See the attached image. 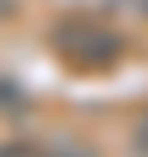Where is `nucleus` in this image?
I'll use <instances>...</instances> for the list:
<instances>
[{
    "label": "nucleus",
    "mask_w": 148,
    "mask_h": 157,
    "mask_svg": "<svg viewBox=\"0 0 148 157\" xmlns=\"http://www.w3.org/2000/svg\"><path fill=\"white\" fill-rule=\"evenodd\" d=\"M45 45L67 72H112L126 54V36L94 13H63L45 32Z\"/></svg>",
    "instance_id": "nucleus-1"
},
{
    "label": "nucleus",
    "mask_w": 148,
    "mask_h": 157,
    "mask_svg": "<svg viewBox=\"0 0 148 157\" xmlns=\"http://www.w3.org/2000/svg\"><path fill=\"white\" fill-rule=\"evenodd\" d=\"M45 157H94V153H90L85 144H76V139H63V144H59V148H49Z\"/></svg>",
    "instance_id": "nucleus-2"
},
{
    "label": "nucleus",
    "mask_w": 148,
    "mask_h": 157,
    "mask_svg": "<svg viewBox=\"0 0 148 157\" xmlns=\"http://www.w3.org/2000/svg\"><path fill=\"white\" fill-rule=\"evenodd\" d=\"M117 9H126V13H135V18H148V0H112Z\"/></svg>",
    "instance_id": "nucleus-3"
},
{
    "label": "nucleus",
    "mask_w": 148,
    "mask_h": 157,
    "mask_svg": "<svg viewBox=\"0 0 148 157\" xmlns=\"http://www.w3.org/2000/svg\"><path fill=\"white\" fill-rule=\"evenodd\" d=\"M135 144H139V153L148 157V112L139 117V126H135Z\"/></svg>",
    "instance_id": "nucleus-4"
},
{
    "label": "nucleus",
    "mask_w": 148,
    "mask_h": 157,
    "mask_svg": "<svg viewBox=\"0 0 148 157\" xmlns=\"http://www.w3.org/2000/svg\"><path fill=\"white\" fill-rule=\"evenodd\" d=\"M0 157H36V153H32V148H23V144H13V148H5Z\"/></svg>",
    "instance_id": "nucleus-5"
},
{
    "label": "nucleus",
    "mask_w": 148,
    "mask_h": 157,
    "mask_svg": "<svg viewBox=\"0 0 148 157\" xmlns=\"http://www.w3.org/2000/svg\"><path fill=\"white\" fill-rule=\"evenodd\" d=\"M9 13H13V0H0V23H5Z\"/></svg>",
    "instance_id": "nucleus-6"
}]
</instances>
